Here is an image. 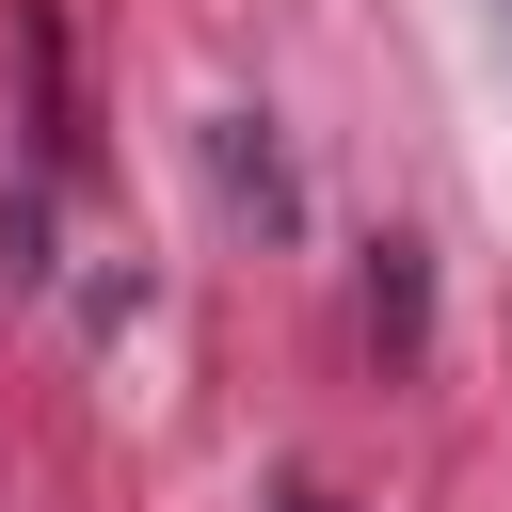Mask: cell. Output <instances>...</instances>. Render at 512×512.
Here are the masks:
<instances>
[{
    "label": "cell",
    "mask_w": 512,
    "mask_h": 512,
    "mask_svg": "<svg viewBox=\"0 0 512 512\" xmlns=\"http://www.w3.org/2000/svg\"><path fill=\"white\" fill-rule=\"evenodd\" d=\"M288 512H336V496H320V480H304V496H288Z\"/></svg>",
    "instance_id": "obj_1"
}]
</instances>
